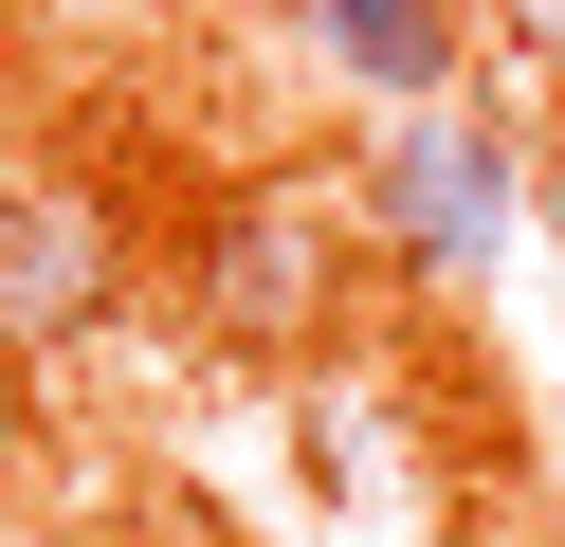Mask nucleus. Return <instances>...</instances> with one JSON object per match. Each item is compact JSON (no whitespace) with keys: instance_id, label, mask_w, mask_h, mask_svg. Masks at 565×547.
I'll list each match as a JSON object with an SVG mask.
<instances>
[{"instance_id":"obj_3","label":"nucleus","mask_w":565,"mask_h":547,"mask_svg":"<svg viewBox=\"0 0 565 547\" xmlns=\"http://www.w3.org/2000/svg\"><path fill=\"white\" fill-rule=\"evenodd\" d=\"M128 292H147V238H128L110 182H74V165H19V182H0V365H19V383L74 365V347H110Z\"/></svg>"},{"instance_id":"obj_5","label":"nucleus","mask_w":565,"mask_h":547,"mask_svg":"<svg viewBox=\"0 0 565 547\" xmlns=\"http://www.w3.org/2000/svg\"><path fill=\"white\" fill-rule=\"evenodd\" d=\"M492 19H511V55H529V73H565V0H492Z\"/></svg>"},{"instance_id":"obj_7","label":"nucleus","mask_w":565,"mask_h":547,"mask_svg":"<svg viewBox=\"0 0 565 547\" xmlns=\"http://www.w3.org/2000/svg\"><path fill=\"white\" fill-rule=\"evenodd\" d=\"M19 438H38V383H19V365H0V474H19Z\"/></svg>"},{"instance_id":"obj_1","label":"nucleus","mask_w":565,"mask_h":547,"mask_svg":"<svg viewBox=\"0 0 565 547\" xmlns=\"http://www.w3.org/2000/svg\"><path fill=\"white\" fill-rule=\"evenodd\" d=\"M365 274H383V255H365V201L310 182V165H256V182H220V201L183 219V328H201V347H237V365L347 347Z\"/></svg>"},{"instance_id":"obj_2","label":"nucleus","mask_w":565,"mask_h":547,"mask_svg":"<svg viewBox=\"0 0 565 547\" xmlns=\"http://www.w3.org/2000/svg\"><path fill=\"white\" fill-rule=\"evenodd\" d=\"M347 201H365V255H383V274L475 292L492 255L529 238V146H511L492 92H438V109H383V146H365Z\"/></svg>"},{"instance_id":"obj_4","label":"nucleus","mask_w":565,"mask_h":547,"mask_svg":"<svg viewBox=\"0 0 565 547\" xmlns=\"http://www.w3.org/2000/svg\"><path fill=\"white\" fill-rule=\"evenodd\" d=\"M310 55L383 109H438L456 92V0H310Z\"/></svg>"},{"instance_id":"obj_6","label":"nucleus","mask_w":565,"mask_h":547,"mask_svg":"<svg viewBox=\"0 0 565 547\" xmlns=\"http://www.w3.org/2000/svg\"><path fill=\"white\" fill-rule=\"evenodd\" d=\"M55 547H164V529H147V511H74Z\"/></svg>"}]
</instances>
